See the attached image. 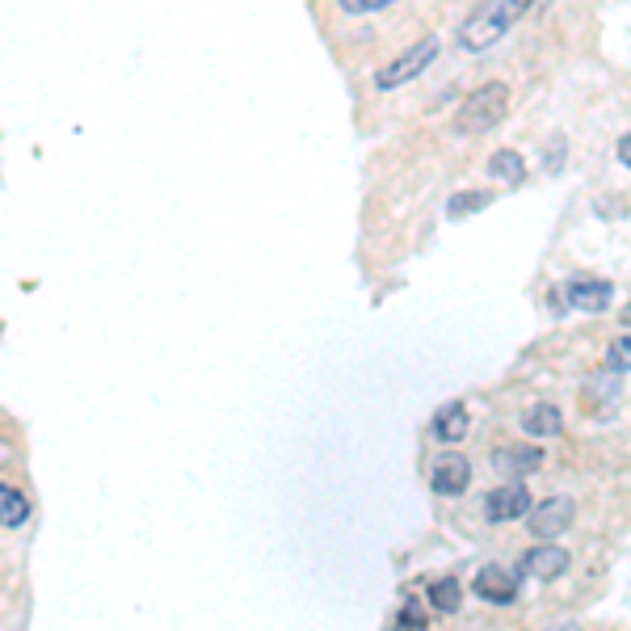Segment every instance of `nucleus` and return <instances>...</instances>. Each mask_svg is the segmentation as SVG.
Listing matches in <instances>:
<instances>
[{
    "mask_svg": "<svg viewBox=\"0 0 631 631\" xmlns=\"http://www.w3.org/2000/svg\"><path fill=\"white\" fill-rule=\"evenodd\" d=\"M493 467H497L501 476H509V480H518V476H530V472L544 467V451H539V446H526V442L497 446V451H493Z\"/></svg>",
    "mask_w": 631,
    "mask_h": 631,
    "instance_id": "nucleus-10",
    "label": "nucleus"
},
{
    "mask_svg": "<svg viewBox=\"0 0 631 631\" xmlns=\"http://www.w3.org/2000/svg\"><path fill=\"white\" fill-rule=\"evenodd\" d=\"M472 430V417H467V404L463 400H451L434 413V438L438 442H463Z\"/></svg>",
    "mask_w": 631,
    "mask_h": 631,
    "instance_id": "nucleus-11",
    "label": "nucleus"
},
{
    "mask_svg": "<svg viewBox=\"0 0 631 631\" xmlns=\"http://www.w3.org/2000/svg\"><path fill=\"white\" fill-rule=\"evenodd\" d=\"M387 4H396V0H337V9H341L345 18H366V13L387 9Z\"/></svg>",
    "mask_w": 631,
    "mask_h": 631,
    "instance_id": "nucleus-17",
    "label": "nucleus"
},
{
    "mask_svg": "<svg viewBox=\"0 0 631 631\" xmlns=\"http://www.w3.org/2000/svg\"><path fill=\"white\" fill-rule=\"evenodd\" d=\"M438 51H442V39L438 34H421L413 46H404L396 60H387L383 68L375 72V89L379 93H392V89H400V84H408V81H417L421 72L430 68V63L438 60Z\"/></svg>",
    "mask_w": 631,
    "mask_h": 631,
    "instance_id": "nucleus-3",
    "label": "nucleus"
},
{
    "mask_svg": "<svg viewBox=\"0 0 631 631\" xmlns=\"http://www.w3.org/2000/svg\"><path fill=\"white\" fill-rule=\"evenodd\" d=\"M607 366H610V371H631V333L619 337V341H610Z\"/></svg>",
    "mask_w": 631,
    "mask_h": 631,
    "instance_id": "nucleus-18",
    "label": "nucleus"
},
{
    "mask_svg": "<svg viewBox=\"0 0 631 631\" xmlns=\"http://www.w3.org/2000/svg\"><path fill=\"white\" fill-rule=\"evenodd\" d=\"M488 203H493V194H488V189H459V194L446 203V215H451V219H463V215L488 207Z\"/></svg>",
    "mask_w": 631,
    "mask_h": 631,
    "instance_id": "nucleus-16",
    "label": "nucleus"
},
{
    "mask_svg": "<svg viewBox=\"0 0 631 631\" xmlns=\"http://www.w3.org/2000/svg\"><path fill=\"white\" fill-rule=\"evenodd\" d=\"M619 161H623V165L631 168V131L623 135V139H619Z\"/></svg>",
    "mask_w": 631,
    "mask_h": 631,
    "instance_id": "nucleus-20",
    "label": "nucleus"
},
{
    "mask_svg": "<svg viewBox=\"0 0 631 631\" xmlns=\"http://www.w3.org/2000/svg\"><path fill=\"white\" fill-rule=\"evenodd\" d=\"M430 484H434V493H442V497L467 493V484H472V463H467V455H459V451L442 455V459L434 463V472H430Z\"/></svg>",
    "mask_w": 631,
    "mask_h": 631,
    "instance_id": "nucleus-8",
    "label": "nucleus"
},
{
    "mask_svg": "<svg viewBox=\"0 0 631 631\" xmlns=\"http://www.w3.org/2000/svg\"><path fill=\"white\" fill-rule=\"evenodd\" d=\"M430 628V619H425V610L417 602H408V607L400 610V631H425Z\"/></svg>",
    "mask_w": 631,
    "mask_h": 631,
    "instance_id": "nucleus-19",
    "label": "nucleus"
},
{
    "mask_svg": "<svg viewBox=\"0 0 631 631\" xmlns=\"http://www.w3.org/2000/svg\"><path fill=\"white\" fill-rule=\"evenodd\" d=\"M509 110V89L505 81H484L480 89H472L459 105V118H455V131L459 135H484L505 118Z\"/></svg>",
    "mask_w": 631,
    "mask_h": 631,
    "instance_id": "nucleus-2",
    "label": "nucleus"
},
{
    "mask_svg": "<svg viewBox=\"0 0 631 631\" xmlns=\"http://www.w3.org/2000/svg\"><path fill=\"white\" fill-rule=\"evenodd\" d=\"M430 607L438 610V614H455V610L463 607V586L455 581V577L434 581V586H430Z\"/></svg>",
    "mask_w": 631,
    "mask_h": 631,
    "instance_id": "nucleus-15",
    "label": "nucleus"
},
{
    "mask_svg": "<svg viewBox=\"0 0 631 631\" xmlns=\"http://www.w3.org/2000/svg\"><path fill=\"white\" fill-rule=\"evenodd\" d=\"M619 320H623V324H631V303L623 308V316H619Z\"/></svg>",
    "mask_w": 631,
    "mask_h": 631,
    "instance_id": "nucleus-21",
    "label": "nucleus"
},
{
    "mask_svg": "<svg viewBox=\"0 0 631 631\" xmlns=\"http://www.w3.org/2000/svg\"><path fill=\"white\" fill-rule=\"evenodd\" d=\"M565 294H568V303H572L577 312H607L610 299H614V287H610L607 278L572 273V278L565 282Z\"/></svg>",
    "mask_w": 631,
    "mask_h": 631,
    "instance_id": "nucleus-6",
    "label": "nucleus"
},
{
    "mask_svg": "<svg viewBox=\"0 0 631 631\" xmlns=\"http://www.w3.org/2000/svg\"><path fill=\"white\" fill-rule=\"evenodd\" d=\"M9 459V446H4V442H0V463Z\"/></svg>",
    "mask_w": 631,
    "mask_h": 631,
    "instance_id": "nucleus-22",
    "label": "nucleus"
},
{
    "mask_svg": "<svg viewBox=\"0 0 631 631\" xmlns=\"http://www.w3.org/2000/svg\"><path fill=\"white\" fill-rule=\"evenodd\" d=\"M556 631H581V628H572V623H565V628H556Z\"/></svg>",
    "mask_w": 631,
    "mask_h": 631,
    "instance_id": "nucleus-23",
    "label": "nucleus"
},
{
    "mask_svg": "<svg viewBox=\"0 0 631 631\" xmlns=\"http://www.w3.org/2000/svg\"><path fill=\"white\" fill-rule=\"evenodd\" d=\"M523 430L530 438H556L565 434V413L556 404H530L523 413Z\"/></svg>",
    "mask_w": 631,
    "mask_h": 631,
    "instance_id": "nucleus-12",
    "label": "nucleus"
},
{
    "mask_svg": "<svg viewBox=\"0 0 631 631\" xmlns=\"http://www.w3.org/2000/svg\"><path fill=\"white\" fill-rule=\"evenodd\" d=\"M530 514V493H526V484L509 480V484H497L488 497H484V518L488 523H514V518H526Z\"/></svg>",
    "mask_w": 631,
    "mask_h": 631,
    "instance_id": "nucleus-5",
    "label": "nucleus"
},
{
    "mask_svg": "<svg viewBox=\"0 0 631 631\" xmlns=\"http://www.w3.org/2000/svg\"><path fill=\"white\" fill-rule=\"evenodd\" d=\"M488 177H493V182H505V186H523V182H526L523 156H518L514 147L493 152V156H488Z\"/></svg>",
    "mask_w": 631,
    "mask_h": 631,
    "instance_id": "nucleus-13",
    "label": "nucleus"
},
{
    "mask_svg": "<svg viewBox=\"0 0 631 631\" xmlns=\"http://www.w3.org/2000/svg\"><path fill=\"white\" fill-rule=\"evenodd\" d=\"M572 518H577V505L568 497H547V501H539L526 514V526H530L535 539H560L572 526Z\"/></svg>",
    "mask_w": 631,
    "mask_h": 631,
    "instance_id": "nucleus-4",
    "label": "nucleus"
},
{
    "mask_svg": "<svg viewBox=\"0 0 631 631\" xmlns=\"http://www.w3.org/2000/svg\"><path fill=\"white\" fill-rule=\"evenodd\" d=\"M472 589H476V598L493 602V607H509V602L518 598V577L505 565H484L480 572H476Z\"/></svg>",
    "mask_w": 631,
    "mask_h": 631,
    "instance_id": "nucleus-7",
    "label": "nucleus"
},
{
    "mask_svg": "<svg viewBox=\"0 0 631 631\" xmlns=\"http://www.w3.org/2000/svg\"><path fill=\"white\" fill-rule=\"evenodd\" d=\"M530 4H535V0H480V4L463 18L459 34H455L459 51H467V55H484L488 46H497V42L530 13Z\"/></svg>",
    "mask_w": 631,
    "mask_h": 631,
    "instance_id": "nucleus-1",
    "label": "nucleus"
},
{
    "mask_svg": "<svg viewBox=\"0 0 631 631\" xmlns=\"http://www.w3.org/2000/svg\"><path fill=\"white\" fill-rule=\"evenodd\" d=\"M30 523V497L18 493L13 484H0V526L4 530H18Z\"/></svg>",
    "mask_w": 631,
    "mask_h": 631,
    "instance_id": "nucleus-14",
    "label": "nucleus"
},
{
    "mask_svg": "<svg viewBox=\"0 0 631 631\" xmlns=\"http://www.w3.org/2000/svg\"><path fill=\"white\" fill-rule=\"evenodd\" d=\"M523 572L535 581H556L568 572V551L560 544H535L523 556Z\"/></svg>",
    "mask_w": 631,
    "mask_h": 631,
    "instance_id": "nucleus-9",
    "label": "nucleus"
}]
</instances>
